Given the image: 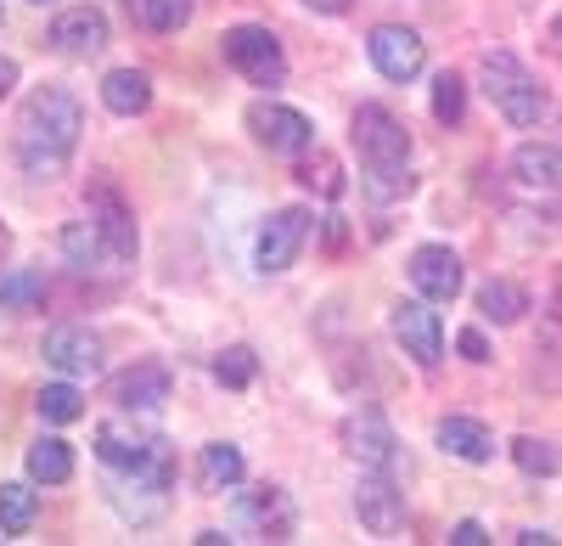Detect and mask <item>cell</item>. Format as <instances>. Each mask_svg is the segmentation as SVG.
Segmentation results:
<instances>
[{"label":"cell","instance_id":"obj_15","mask_svg":"<svg viewBox=\"0 0 562 546\" xmlns=\"http://www.w3.org/2000/svg\"><path fill=\"white\" fill-rule=\"evenodd\" d=\"M102 45H108V18L97 7H74L52 23V52L63 57H97Z\"/></svg>","mask_w":562,"mask_h":546},{"label":"cell","instance_id":"obj_31","mask_svg":"<svg viewBox=\"0 0 562 546\" xmlns=\"http://www.w3.org/2000/svg\"><path fill=\"white\" fill-rule=\"evenodd\" d=\"M512 463H518L524 473H540V479H551V473L562 468V457H557L551 445H540L535 434H518V439H512Z\"/></svg>","mask_w":562,"mask_h":546},{"label":"cell","instance_id":"obj_24","mask_svg":"<svg viewBox=\"0 0 562 546\" xmlns=\"http://www.w3.org/2000/svg\"><path fill=\"white\" fill-rule=\"evenodd\" d=\"M40 519V495L29 484H0V535H29Z\"/></svg>","mask_w":562,"mask_h":546},{"label":"cell","instance_id":"obj_26","mask_svg":"<svg viewBox=\"0 0 562 546\" xmlns=\"http://www.w3.org/2000/svg\"><path fill=\"white\" fill-rule=\"evenodd\" d=\"M40 304H45L40 270H7V277H0V310H40Z\"/></svg>","mask_w":562,"mask_h":546},{"label":"cell","instance_id":"obj_37","mask_svg":"<svg viewBox=\"0 0 562 546\" xmlns=\"http://www.w3.org/2000/svg\"><path fill=\"white\" fill-rule=\"evenodd\" d=\"M12 85H18V63L0 57V97H12Z\"/></svg>","mask_w":562,"mask_h":546},{"label":"cell","instance_id":"obj_36","mask_svg":"<svg viewBox=\"0 0 562 546\" xmlns=\"http://www.w3.org/2000/svg\"><path fill=\"white\" fill-rule=\"evenodd\" d=\"M304 7H310V12H321V18H344V12L355 7V0H304Z\"/></svg>","mask_w":562,"mask_h":546},{"label":"cell","instance_id":"obj_30","mask_svg":"<svg viewBox=\"0 0 562 546\" xmlns=\"http://www.w3.org/2000/svg\"><path fill=\"white\" fill-rule=\"evenodd\" d=\"M366 192L378 203H394L411 192V169L405 164H366Z\"/></svg>","mask_w":562,"mask_h":546},{"label":"cell","instance_id":"obj_4","mask_svg":"<svg viewBox=\"0 0 562 546\" xmlns=\"http://www.w3.org/2000/svg\"><path fill=\"white\" fill-rule=\"evenodd\" d=\"M349 135H355V147H360L366 164H405L411 158V130L378 102L355 108V130Z\"/></svg>","mask_w":562,"mask_h":546},{"label":"cell","instance_id":"obj_16","mask_svg":"<svg viewBox=\"0 0 562 546\" xmlns=\"http://www.w3.org/2000/svg\"><path fill=\"white\" fill-rule=\"evenodd\" d=\"M153 445H158V434L130 428V423H102V428H97V457H102L108 468H124V473H135L140 463H147Z\"/></svg>","mask_w":562,"mask_h":546},{"label":"cell","instance_id":"obj_39","mask_svg":"<svg viewBox=\"0 0 562 546\" xmlns=\"http://www.w3.org/2000/svg\"><path fill=\"white\" fill-rule=\"evenodd\" d=\"M551 45H557V52H562V18L551 23Z\"/></svg>","mask_w":562,"mask_h":546},{"label":"cell","instance_id":"obj_8","mask_svg":"<svg viewBox=\"0 0 562 546\" xmlns=\"http://www.w3.org/2000/svg\"><path fill=\"white\" fill-rule=\"evenodd\" d=\"M389 327H394V338L405 344V355L416 360V367H439V355H445V327H439V315L422 304V299H400L394 315H389Z\"/></svg>","mask_w":562,"mask_h":546},{"label":"cell","instance_id":"obj_7","mask_svg":"<svg viewBox=\"0 0 562 546\" xmlns=\"http://www.w3.org/2000/svg\"><path fill=\"white\" fill-rule=\"evenodd\" d=\"M355 513H360L366 535H383V541H389V535L405 530V495H400V484H394L383 468H371V473H360Z\"/></svg>","mask_w":562,"mask_h":546},{"label":"cell","instance_id":"obj_23","mask_svg":"<svg viewBox=\"0 0 562 546\" xmlns=\"http://www.w3.org/2000/svg\"><path fill=\"white\" fill-rule=\"evenodd\" d=\"M529 310V293L518 288V282H506V277H490L484 288H479V315L484 322H518V315Z\"/></svg>","mask_w":562,"mask_h":546},{"label":"cell","instance_id":"obj_20","mask_svg":"<svg viewBox=\"0 0 562 546\" xmlns=\"http://www.w3.org/2000/svg\"><path fill=\"white\" fill-rule=\"evenodd\" d=\"M512 169H518L524 187H562V147L551 142H524L512 153Z\"/></svg>","mask_w":562,"mask_h":546},{"label":"cell","instance_id":"obj_12","mask_svg":"<svg viewBox=\"0 0 562 546\" xmlns=\"http://www.w3.org/2000/svg\"><path fill=\"white\" fill-rule=\"evenodd\" d=\"M45 360L63 378H97L102 372V338L90 327H52L45 333Z\"/></svg>","mask_w":562,"mask_h":546},{"label":"cell","instance_id":"obj_10","mask_svg":"<svg viewBox=\"0 0 562 546\" xmlns=\"http://www.w3.org/2000/svg\"><path fill=\"white\" fill-rule=\"evenodd\" d=\"M304 232H310V214L304 209H276L265 220V232H259V248H254V265L265 270V277H276V270H288L304 248Z\"/></svg>","mask_w":562,"mask_h":546},{"label":"cell","instance_id":"obj_3","mask_svg":"<svg viewBox=\"0 0 562 546\" xmlns=\"http://www.w3.org/2000/svg\"><path fill=\"white\" fill-rule=\"evenodd\" d=\"M220 52H225V63H231V68H237L243 79H254V85H281V74H288V57H281L276 34H270V29H259V23L225 29Z\"/></svg>","mask_w":562,"mask_h":546},{"label":"cell","instance_id":"obj_1","mask_svg":"<svg viewBox=\"0 0 562 546\" xmlns=\"http://www.w3.org/2000/svg\"><path fill=\"white\" fill-rule=\"evenodd\" d=\"M79 130H85V108L74 90L63 85H40L34 97L18 113V158L34 180H52L63 175V164L79 147Z\"/></svg>","mask_w":562,"mask_h":546},{"label":"cell","instance_id":"obj_28","mask_svg":"<svg viewBox=\"0 0 562 546\" xmlns=\"http://www.w3.org/2000/svg\"><path fill=\"white\" fill-rule=\"evenodd\" d=\"M34 405H40L45 423H79V417H85V394H79L74 383H45Z\"/></svg>","mask_w":562,"mask_h":546},{"label":"cell","instance_id":"obj_27","mask_svg":"<svg viewBox=\"0 0 562 546\" xmlns=\"http://www.w3.org/2000/svg\"><path fill=\"white\" fill-rule=\"evenodd\" d=\"M299 180H304L310 192H321V198H338V192H344V169H338V158H333V153H321V147L304 153Z\"/></svg>","mask_w":562,"mask_h":546},{"label":"cell","instance_id":"obj_35","mask_svg":"<svg viewBox=\"0 0 562 546\" xmlns=\"http://www.w3.org/2000/svg\"><path fill=\"white\" fill-rule=\"evenodd\" d=\"M450 541H456V546H484L490 535H484V524H479V519H461V524L450 530Z\"/></svg>","mask_w":562,"mask_h":546},{"label":"cell","instance_id":"obj_21","mask_svg":"<svg viewBox=\"0 0 562 546\" xmlns=\"http://www.w3.org/2000/svg\"><path fill=\"white\" fill-rule=\"evenodd\" d=\"M198 484L214 490V495H220V490H237V484H243V450L225 445V439H220V445H203V457H198Z\"/></svg>","mask_w":562,"mask_h":546},{"label":"cell","instance_id":"obj_38","mask_svg":"<svg viewBox=\"0 0 562 546\" xmlns=\"http://www.w3.org/2000/svg\"><path fill=\"white\" fill-rule=\"evenodd\" d=\"M7 248H12V232H7V225H0V259H7Z\"/></svg>","mask_w":562,"mask_h":546},{"label":"cell","instance_id":"obj_17","mask_svg":"<svg viewBox=\"0 0 562 546\" xmlns=\"http://www.w3.org/2000/svg\"><path fill=\"white\" fill-rule=\"evenodd\" d=\"M344 439H349V450L366 463V468H394V434H389V423L378 417V412H366V417H355L349 428H344Z\"/></svg>","mask_w":562,"mask_h":546},{"label":"cell","instance_id":"obj_19","mask_svg":"<svg viewBox=\"0 0 562 546\" xmlns=\"http://www.w3.org/2000/svg\"><path fill=\"white\" fill-rule=\"evenodd\" d=\"M439 445L450 450V457H461V463H490L495 457V434L484 423H473V417H445L439 423Z\"/></svg>","mask_w":562,"mask_h":546},{"label":"cell","instance_id":"obj_5","mask_svg":"<svg viewBox=\"0 0 562 546\" xmlns=\"http://www.w3.org/2000/svg\"><path fill=\"white\" fill-rule=\"evenodd\" d=\"M371 63H378V74L383 79H394V85H411L422 68H428V45H422V34L416 29H405V23H383V29H371Z\"/></svg>","mask_w":562,"mask_h":546},{"label":"cell","instance_id":"obj_6","mask_svg":"<svg viewBox=\"0 0 562 546\" xmlns=\"http://www.w3.org/2000/svg\"><path fill=\"white\" fill-rule=\"evenodd\" d=\"M237 530H248L254 541H293L299 519H293L288 490H276V484L243 490V495H237Z\"/></svg>","mask_w":562,"mask_h":546},{"label":"cell","instance_id":"obj_14","mask_svg":"<svg viewBox=\"0 0 562 546\" xmlns=\"http://www.w3.org/2000/svg\"><path fill=\"white\" fill-rule=\"evenodd\" d=\"M169 367H164V360H140V367H130V372H119L113 378V400L124 405V412H153V405H164L169 400Z\"/></svg>","mask_w":562,"mask_h":546},{"label":"cell","instance_id":"obj_13","mask_svg":"<svg viewBox=\"0 0 562 546\" xmlns=\"http://www.w3.org/2000/svg\"><path fill=\"white\" fill-rule=\"evenodd\" d=\"M90 220H97V232H102V243H108L113 259H135L140 237H135V214L119 198V187H108V180H102V187L90 192Z\"/></svg>","mask_w":562,"mask_h":546},{"label":"cell","instance_id":"obj_25","mask_svg":"<svg viewBox=\"0 0 562 546\" xmlns=\"http://www.w3.org/2000/svg\"><path fill=\"white\" fill-rule=\"evenodd\" d=\"M198 0H130V18L147 34H175L186 18H192Z\"/></svg>","mask_w":562,"mask_h":546},{"label":"cell","instance_id":"obj_40","mask_svg":"<svg viewBox=\"0 0 562 546\" xmlns=\"http://www.w3.org/2000/svg\"><path fill=\"white\" fill-rule=\"evenodd\" d=\"M40 7H45V0H40Z\"/></svg>","mask_w":562,"mask_h":546},{"label":"cell","instance_id":"obj_2","mask_svg":"<svg viewBox=\"0 0 562 546\" xmlns=\"http://www.w3.org/2000/svg\"><path fill=\"white\" fill-rule=\"evenodd\" d=\"M479 74H484V97L501 108L506 124H518V130L540 124V113H546V90H540V79H535L518 57H512V52H490Z\"/></svg>","mask_w":562,"mask_h":546},{"label":"cell","instance_id":"obj_22","mask_svg":"<svg viewBox=\"0 0 562 546\" xmlns=\"http://www.w3.org/2000/svg\"><path fill=\"white\" fill-rule=\"evenodd\" d=\"M29 479L34 484H68L74 479V445L68 439H34L29 445Z\"/></svg>","mask_w":562,"mask_h":546},{"label":"cell","instance_id":"obj_34","mask_svg":"<svg viewBox=\"0 0 562 546\" xmlns=\"http://www.w3.org/2000/svg\"><path fill=\"white\" fill-rule=\"evenodd\" d=\"M456 349H461L467 360H473V367H484V360H490V344H484V333H473V327H467V333L456 338Z\"/></svg>","mask_w":562,"mask_h":546},{"label":"cell","instance_id":"obj_29","mask_svg":"<svg viewBox=\"0 0 562 546\" xmlns=\"http://www.w3.org/2000/svg\"><path fill=\"white\" fill-rule=\"evenodd\" d=\"M63 254H68V265H79V270L97 265V259L108 254V243H102V232H97V220L68 225V232H63Z\"/></svg>","mask_w":562,"mask_h":546},{"label":"cell","instance_id":"obj_32","mask_svg":"<svg viewBox=\"0 0 562 546\" xmlns=\"http://www.w3.org/2000/svg\"><path fill=\"white\" fill-rule=\"evenodd\" d=\"M254 372H259V360H254V349H248V344L225 349V355L214 360V378H220L225 389H248V383H254Z\"/></svg>","mask_w":562,"mask_h":546},{"label":"cell","instance_id":"obj_18","mask_svg":"<svg viewBox=\"0 0 562 546\" xmlns=\"http://www.w3.org/2000/svg\"><path fill=\"white\" fill-rule=\"evenodd\" d=\"M102 102H108L119 119L147 113V102H153V79L140 74V68H113V74L102 79Z\"/></svg>","mask_w":562,"mask_h":546},{"label":"cell","instance_id":"obj_9","mask_svg":"<svg viewBox=\"0 0 562 546\" xmlns=\"http://www.w3.org/2000/svg\"><path fill=\"white\" fill-rule=\"evenodd\" d=\"M248 130L270 153H310V142H315V124L299 108H281V102H254L248 108Z\"/></svg>","mask_w":562,"mask_h":546},{"label":"cell","instance_id":"obj_33","mask_svg":"<svg viewBox=\"0 0 562 546\" xmlns=\"http://www.w3.org/2000/svg\"><path fill=\"white\" fill-rule=\"evenodd\" d=\"M461 108H467V85L456 74H439L434 79V119L439 124H461Z\"/></svg>","mask_w":562,"mask_h":546},{"label":"cell","instance_id":"obj_11","mask_svg":"<svg viewBox=\"0 0 562 546\" xmlns=\"http://www.w3.org/2000/svg\"><path fill=\"white\" fill-rule=\"evenodd\" d=\"M411 282H416V293L428 299V304H450L461 293V259H456V248L422 243L411 254Z\"/></svg>","mask_w":562,"mask_h":546}]
</instances>
